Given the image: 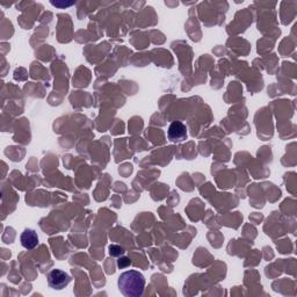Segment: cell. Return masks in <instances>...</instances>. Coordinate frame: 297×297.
I'll return each mask as SVG.
<instances>
[{
	"label": "cell",
	"instance_id": "cell-1",
	"mask_svg": "<svg viewBox=\"0 0 297 297\" xmlns=\"http://www.w3.org/2000/svg\"><path fill=\"white\" fill-rule=\"evenodd\" d=\"M117 287L126 297H139L145 289V278L137 271H127L118 276Z\"/></svg>",
	"mask_w": 297,
	"mask_h": 297
},
{
	"label": "cell",
	"instance_id": "cell-2",
	"mask_svg": "<svg viewBox=\"0 0 297 297\" xmlns=\"http://www.w3.org/2000/svg\"><path fill=\"white\" fill-rule=\"evenodd\" d=\"M47 279L49 287L55 290L64 289L72 280L71 276L61 270H52L51 272H49Z\"/></svg>",
	"mask_w": 297,
	"mask_h": 297
},
{
	"label": "cell",
	"instance_id": "cell-3",
	"mask_svg": "<svg viewBox=\"0 0 297 297\" xmlns=\"http://www.w3.org/2000/svg\"><path fill=\"white\" fill-rule=\"evenodd\" d=\"M187 128L180 121H174L171 123L167 130V137L173 143H179L187 138Z\"/></svg>",
	"mask_w": 297,
	"mask_h": 297
},
{
	"label": "cell",
	"instance_id": "cell-4",
	"mask_svg": "<svg viewBox=\"0 0 297 297\" xmlns=\"http://www.w3.org/2000/svg\"><path fill=\"white\" fill-rule=\"evenodd\" d=\"M20 241H21V245L26 250H33L39 245V237H37V233L32 229L24 230L21 233Z\"/></svg>",
	"mask_w": 297,
	"mask_h": 297
},
{
	"label": "cell",
	"instance_id": "cell-5",
	"mask_svg": "<svg viewBox=\"0 0 297 297\" xmlns=\"http://www.w3.org/2000/svg\"><path fill=\"white\" fill-rule=\"evenodd\" d=\"M109 253L111 257H120L125 253V249L118 245H110L109 246Z\"/></svg>",
	"mask_w": 297,
	"mask_h": 297
},
{
	"label": "cell",
	"instance_id": "cell-6",
	"mask_svg": "<svg viewBox=\"0 0 297 297\" xmlns=\"http://www.w3.org/2000/svg\"><path fill=\"white\" fill-rule=\"evenodd\" d=\"M130 265V260H128L127 258H123V259H118L117 261V266L118 268H125L127 266Z\"/></svg>",
	"mask_w": 297,
	"mask_h": 297
}]
</instances>
